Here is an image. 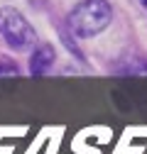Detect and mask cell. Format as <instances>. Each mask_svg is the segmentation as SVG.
<instances>
[{
    "instance_id": "2",
    "label": "cell",
    "mask_w": 147,
    "mask_h": 154,
    "mask_svg": "<svg viewBox=\"0 0 147 154\" xmlns=\"http://www.w3.org/2000/svg\"><path fill=\"white\" fill-rule=\"evenodd\" d=\"M0 37L15 51H27L37 44V32L15 8H0Z\"/></svg>"
},
{
    "instance_id": "5",
    "label": "cell",
    "mask_w": 147,
    "mask_h": 154,
    "mask_svg": "<svg viewBox=\"0 0 147 154\" xmlns=\"http://www.w3.org/2000/svg\"><path fill=\"white\" fill-rule=\"evenodd\" d=\"M140 3H142V5H145V8H147V0H140Z\"/></svg>"
},
{
    "instance_id": "1",
    "label": "cell",
    "mask_w": 147,
    "mask_h": 154,
    "mask_svg": "<svg viewBox=\"0 0 147 154\" xmlns=\"http://www.w3.org/2000/svg\"><path fill=\"white\" fill-rule=\"evenodd\" d=\"M110 20H113V8L108 0H81L66 17L69 32L79 39H88V37L101 34Z\"/></svg>"
},
{
    "instance_id": "4",
    "label": "cell",
    "mask_w": 147,
    "mask_h": 154,
    "mask_svg": "<svg viewBox=\"0 0 147 154\" xmlns=\"http://www.w3.org/2000/svg\"><path fill=\"white\" fill-rule=\"evenodd\" d=\"M20 71H17V66L12 61H3L0 64V76H17Z\"/></svg>"
},
{
    "instance_id": "3",
    "label": "cell",
    "mask_w": 147,
    "mask_h": 154,
    "mask_svg": "<svg viewBox=\"0 0 147 154\" xmlns=\"http://www.w3.org/2000/svg\"><path fill=\"white\" fill-rule=\"evenodd\" d=\"M57 61V51H54L52 44H37L32 49V56H30V73L32 76H42L52 69V64Z\"/></svg>"
}]
</instances>
